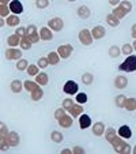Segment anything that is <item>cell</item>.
Masks as SVG:
<instances>
[{
	"mask_svg": "<svg viewBox=\"0 0 136 154\" xmlns=\"http://www.w3.org/2000/svg\"><path fill=\"white\" fill-rule=\"evenodd\" d=\"M119 70L124 71V72H133V71H136V56L135 55L127 56V59L119 66Z\"/></svg>",
	"mask_w": 136,
	"mask_h": 154,
	"instance_id": "obj_1",
	"label": "cell"
},
{
	"mask_svg": "<svg viewBox=\"0 0 136 154\" xmlns=\"http://www.w3.org/2000/svg\"><path fill=\"white\" fill-rule=\"evenodd\" d=\"M78 38H79L82 45H86V47L91 45V44H93V40H94L93 34H91V30H89V29H82L78 34Z\"/></svg>",
	"mask_w": 136,
	"mask_h": 154,
	"instance_id": "obj_2",
	"label": "cell"
},
{
	"mask_svg": "<svg viewBox=\"0 0 136 154\" xmlns=\"http://www.w3.org/2000/svg\"><path fill=\"white\" fill-rule=\"evenodd\" d=\"M63 91L68 96H74V94H78L79 91V85L75 81H67L63 86Z\"/></svg>",
	"mask_w": 136,
	"mask_h": 154,
	"instance_id": "obj_3",
	"label": "cell"
},
{
	"mask_svg": "<svg viewBox=\"0 0 136 154\" xmlns=\"http://www.w3.org/2000/svg\"><path fill=\"white\" fill-rule=\"evenodd\" d=\"M48 27L52 29L53 32H61L64 27V20L59 17H55V18H50L48 20Z\"/></svg>",
	"mask_w": 136,
	"mask_h": 154,
	"instance_id": "obj_4",
	"label": "cell"
},
{
	"mask_svg": "<svg viewBox=\"0 0 136 154\" xmlns=\"http://www.w3.org/2000/svg\"><path fill=\"white\" fill-rule=\"evenodd\" d=\"M6 59L7 60H20L22 59V49L18 48H7L6 49Z\"/></svg>",
	"mask_w": 136,
	"mask_h": 154,
	"instance_id": "obj_5",
	"label": "cell"
},
{
	"mask_svg": "<svg viewBox=\"0 0 136 154\" xmlns=\"http://www.w3.org/2000/svg\"><path fill=\"white\" fill-rule=\"evenodd\" d=\"M57 52L59 55H60L61 59H68L71 56V53L74 52V47L71 45V44H64V45H60V47L57 48Z\"/></svg>",
	"mask_w": 136,
	"mask_h": 154,
	"instance_id": "obj_6",
	"label": "cell"
},
{
	"mask_svg": "<svg viewBox=\"0 0 136 154\" xmlns=\"http://www.w3.org/2000/svg\"><path fill=\"white\" fill-rule=\"evenodd\" d=\"M110 145H112L113 150L116 151V153H122V150H124L127 142L124 140V138H121V137H119V135H117V137L112 140V143H110Z\"/></svg>",
	"mask_w": 136,
	"mask_h": 154,
	"instance_id": "obj_7",
	"label": "cell"
},
{
	"mask_svg": "<svg viewBox=\"0 0 136 154\" xmlns=\"http://www.w3.org/2000/svg\"><path fill=\"white\" fill-rule=\"evenodd\" d=\"M8 7H10V10H11L12 14H15V15H20L22 12L25 11L23 4L20 3L19 0H12L11 3L8 4Z\"/></svg>",
	"mask_w": 136,
	"mask_h": 154,
	"instance_id": "obj_8",
	"label": "cell"
},
{
	"mask_svg": "<svg viewBox=\"0 0 136 154\" xmlns=\"http://www.w3.org/2000/svg\"><path fill=\"white\" fill-rule=\"evenodd\" d=\"M91 34H93L94 40H101V38L105 37V34H106V30H105L104 26H101V25H97V26H94L93 29H91Z\"/></svg>",
	"mask_w": 136,
	"mask_h": 154,
	"instance_id": "obj_9",
	"label": "cell"
},
{
	"mask_svg": "<svg viewBox=\"0 0 136 154\" xmlns=\"http://www.w3.org/2000/svg\"><path fill=\"white\" fill-rule=\"evenodd\" d=\"M91 125H93V123H91V117L89 115L82 113L79 116V127H80V130H86V128L91 127Z\"/></svg>",
	"mask_w": 136,
	"mask_h": 154,
	"instance_id": "obj_10",
	"label": "cell"
},
{
	"mask_svg": "<svg viewBox=\"0 0 136 154\" xmlns=\"http://www.w3.org/2000/svg\"><path fill=\"white\" fill-rule=\"evenodd\" d=\"M91 130H93V134L95 137H102L105 135V124L102 122H95L93 125H91Z\"/></svg>",
	"mask_w": 136,
	"mask_h": 154,
	"instance_id": "obj_11",
	"label": "cell"
},
{
	"mask_svg": "<svg viewBox=\"0 0 136 154\" xmlns=\"http://www.w3.org/2000/svg\"><path fill=\"white\" fill-rule=\"evenodd\" d=\"M127 86H128V78H127V76L117 75L116 78H114V87H116V89L122 90V89H125Z\"/></svg>",
	"mask_w": 136,
	"mask_h": 154,
	"instance_id": "obj_12",
	"label": "cell"
},
{
	"mask_svg": "<svg viewBox=\"0 0 136 154\" xmlns=\"http://www.w3.org/2000/svg\"><path fill=\"white\" fill-rule=\"evenodd\" d=\"M52 32H53V30L49 29L48 26L41 27V30H40L41 40H42V41H50V40H53V33Z\"/></svg>",
	"mask_w": 136,
	"mask_h": 154,
	"instance_id": "obj_13",
	"label": "cell"
},
{
	"mask_svg": "<svg viewBox=\"0 0 136 154\" xmlns=\"http://www.w3.org/2000/svg\"><path fill=\"white\" fill-rule=\"evenodd\" d=\"M8 142H10V145H11V147H17V146H19V143H20L19 134H18V132H15V131H10Z\"/></svg>",
	"mask_w": 136,
	"mask_h": 154,
	"instance_id": "obj_14",
	"label": "cell"
},
{
	"mask_svg": "<svg viewBox=\"0 0 136 154\" xmlns=\"http://www.w3.org/2000/svg\"><path fill=\"white\" fill-rule=\"evenodd\" d=\"M57 122H59V125H60V127L70 128L74 123V117L71 116V115H65V116H63L60 120H57Z\"/></svg>",
	"mask_w": 136,
	"mask_h": 154,
	"instance_id": "obj_15",
	"label": "cell"
},
{
	"mask_svg": "<svg viewBox=\"0 0 136 154\" xmlns=\"http://www.w3.org/2000/svg\"><path fill=\"white\" fill-rule=\"evenodd\" d=\"M76 14H78V17L80 19H89L90 15H91V11H90V8L87 6H80L76 10Z\"/></svg>",
	"mask_w": 136,
	"mask_h": 154,
	"instance_id": "obj_16",
	"label": "cell"
},
{
	"mask_svg": "<svg viewBox=\"0 0 136 154\" xmlns=\"http://www.w3.org/2000/svg\"><path fill=\"white\" fill-rule=\"evenodd\" d=\"M117 134H119V137L124 138V139H129L132 137V130L128 125H121L119 128V131H117Z\"/></svg>",
	"mask_w": 136,
	"mask_h": 154,
	"instance_id": "obj_17",
	"label": "cell"
},
{
	"mask_svg": "<svg viewBox=\"0 0 136 154\" xmlns=\"http://www.w3.org/2000/svg\"><path fill=\"white\" fill-rule=\"evenodd\" d=\"M10 89H11V91L12 93H20V91L25 89V86H23V82H20L19 79H15V81H12L11 82V85H10Z\"/></svg>",
	"mask_w": 136,
	"mask_h": 154,
	"instance_id": "obj_18",
	"label": "cell"
},
{
	"mask_svg": "<svg viewBox=\"0 0 136 154\" xmlns=\"http://www.w3.org/2000/svg\"><path fill=\"white\" fill-rule=\"evenodd\" d=\"M68 112H70V115L74 117V119H78V117L83 113V106H82V104H78V102H76Z\"/></svg>",
	"mask_w": 136,
	"mask_h": 154,
	"instance_id": "obj_19",
	"label": "cell"
},
{
	"mask_svg": "<svg viewBox=\"0 0 136 154\" xmlns=\"http://www.w3.org/2000/svg\"><path fill=\"white\" fill-rule=\"evenodd\" d=\"M7 20V25H8L10 27H18L20 26V19H19V15H15V14H11L10 17L6 18Z\"/></svg>",
	"mask_w": 136,
	"mask_h": 154,
	"instance_id": "obj_20",
	"label": "cell"
},
{
	"mask_svg": "<svg viewBox=\"0 0 136 154\" xmlns=\"http://www.w3.org/2000/svg\"><path fill=\"white\" fill-rule=\"evenodd\" d=\"M48 61H49V64H52V66H56V64H59V61H60V55H59L57 51H52V52L48 53Z\"/></svg>",
	"mask_w": 136,
	"mask_h": 154,
	"instance_id": "obj_21",
	"label": "cell"
},
{
	"mask_svg": "<svg viewBox=\"0 0 136 154\" xmlns=\"http://www.w3.org/2000/svg\"><path fill=\"white\" fill-rule=\"evenodd\" d=\"M35 82H37L40 86H47V85L49 83V76H48L47 72H40L35 76Z\"/></svg>",
	"mask_w": 136,
	"mask_h": 154,
	"instance_id": "obj_22",
	"label": "cell"
},
{
	"mask_svg": "<svg viewBox=\"0 0 136 154\" xmlns=\"http://www.w3.org/2000/svg\"><path fill=\"white\" fill-rule=\"evenodd\" d=\"M7 44H8L11 48H17L18 45H20V37L14 33V34L8 35V38H7Z\"/></svg>",
	"mask_w": 136,
	"mask_h": 154,
	"instance_id": "obj_23",
	"label": "cell"
},
{
	"mask_svg": "<svg viewBox=\"0 0 136 154\" xmlns=\"http://www.w3.org/2000/svg\"><path fill=\"white\" fill-rule=\"evenodd\" d=\"M106 23L110 27H117L120 25V19L114 14H107L106 15Z\"/></svg>",
	"mask_w": 136,
	"mask_h": 154,
	"instance_id": "obj_24",
	"label": "cell"
},
{
	"mask_svg": "<svg viewBox=\"0 0 136 154\" xmlns=\"http://www.w3.org/2000/svg\"><path fill=\"white\" fill-rule=\"evenodd\" d=\"M32 45H33V42L30 41V38L27 37V35H25V37H22L20 38V49L22 51H29V49H32Z\"/></svg>",
	"mask_w": 136,
	"mask_h": 154,
	"instance_id": "obj_25",
	"label": "cell"
},
{
	"mask_svg": "<svg viewBox=\"0 0 136 154\" xmlns=\"http://www.w3.org/2000/svg\"><path fill=\"white\" fill-rule=\"evenodd\" d=\"M124 108L127 109L128 112H132V111H136V98H128L125 100V104H124Z\"/></svg>",
	"mask_w": 136,
	"mask_h": 154,
	"instance_id": "obj_26",
	"label": "cell"
},
{
	"mask_svg": "<svg viewBox=\"0 0 136 154\" xmlns=\"http://www.w3.org/2000/svg\"><path fill=\"white\" fill-rule=\"evenodd\" d=\"M23 86H25V90H27L29 93H32V91H34L35 89L40 87V85H38L35 81H25Z\"/></svg>",
	"mask_w": 136,
	"mask_h": 154,
	"instance_id": "obj_27",
	"label": "cell"
},
{
	"mask_svg": "<svg viewBox=\"0 0 136 154\" xmlns=\"http://www.w3.org/2000/svg\"><path fill=\"white\" fill-rule=\"evenodd\" d=\"M112 14H114L117 18H119V19H122V18H125L128 15V12L125 11V10L122 8L121 6H117V7H113Z\"/></svg>",
	"mask_w": 136,
	"mask_h": 154,
	"instance_id": "obj_28",
	"label": "cell"
},
{
	"mask_svg": "<svg viewBox=\"0 0 136 154\" xmlns=\"http://www.w3.org/2000/svg\"><path fill=\"white\" fill-rule=\"evenodd\" d=\"M117 135H119L117 134V131L114 130V128H112V127L107 128V130L105 131V138H106V142H109V143H112V140L114 139Z\"/></svg>",
	"mask_w": 136,
	"mask_h": 154,
	"instance_id": "obj_29",
	"label": "cell"
},
{
	"mask_svg": "<svg viewBox=\"0 0 136 154\" xmlns=\"http://www.w3.org/2000/svg\"><path fill=\"white\" fill-rule=\"evenodd\" d=\"M42 86H40L38 89H35L34 91H32L30 93V96H32V100L33 101H40V100H42V97H44V90L41 89Z\"/></svg>",
	"mask_w": 136,
	"mask_h": 154,
	"instance_id": "obj_30",
	"label": "cell"
},
{
	"mask_svg": "<svg viewBox=\"0 0 136 154\" xmlns=\"http://www.w3.org/2000/svg\"><path fill=\"white\" fill-rule=\"evenodd\" d=\"M82 82H83V85H86V86H90V85L94 82V75L91 72H84L83 75H82Z\"/></svg>",
	"mask_w": 136,
	"mask_h": 154,
	"instance_id": "obj_31",
	"label": "cell"
},
{
	"mask_svg": "<svg viewBox=\"0 0 136 154\" xmlns=\"http://www.w3.org/2000/svg\"><path fill=\"white\" fill-rule=\"evenodd\" d=\"M26 71L29 74V76H37L40 74V67H38V64H30Z\"/></svg>",
	"mask_w": 136,
	"mask_h": 154,
	"instance_id": "obj_32",
	"label": "cell"
},
{
	"mask_svg": "<svg viewBox=\"0 0 136 154\" xmlns=\"http://www.w3.org/2000/svg\"><path fill=\"white\" fill-rule=\"evenodd\" d=\"M50 139H52V142H55V143H61L64 140V137L61 132H59V131H52Z\"/></svg>",
	"mask_w": 136,
	"mask_h": 154,
	"instance_id": "obj_33",
	"label": "cell"
},
{
	"mask_svg": "<svg viewBox=\"0 0 136 154\" xmlns=\"http://www.w3.org/2000/svg\"><path fill=\"white\" fill-rule=\"evenodd\" d=\"M10 147H11V145L8 142V137H0V150L7 151Z\"/></svg>",
	"mask_w": 136,
	"mask_h": 154,
	"instance_id": "obj_34",
	"label": "cell"
},
{
	"mask_svg": "<svg viewBox=\"0 0 136 154\" xmlns=\"http://www.w3.org/2000/svg\"><path fill=\"white\" fill-rule=\"evenodd\" d=\"M17 70L18 71H26L27 67H29V61L26 60V59H20V60L17 61Z\"/></svg>",
	"mask_w": 136,
	"mask_h": 154,
	"instance_id": "obj_35",
	"label": "cell"
},
{
	"mask_svg": "<svg viewBox=\"0 0 136 154\" xmlns=\"http://www.w3.org/2000/svg\"><path fill=\"white\" fill-rule=\"evenodd\" d=\"M133 52H135V49H133L132 44H124V45L121 47V53H122V55L129 56V55H132Z\"/></svg>",
	"mask_w": 136,
	"mask_h": 154,
	"instance_id": "obj_36",
	"label": "cell"
},
{
	"mask_svg": "<svg viewBox=\"0 0 136 154\" xmlns=\"http://www.w3.org/2000/svg\"><path fill=\"white\" fill-rule=\"evenodd\" d=\"M120 55H121V49H120L117 45H112V47L109 48V56L110 57L116 59V57H119Z\"/></svg>",
	"mask_w": 136,
	"mask_h": 154,
	"instance_id": "obj_37",
	"label": "cell"
},
{
	"mask_svg": "<svg viewBox=\"0 0 136 154\" xmlns=\"http://www.w3.org/2000/svg\"><path fill=\"white\" fill-rule=\"evenodd\" d=\"M10 12H11V10H10L8 4H0V15H2V18H7L10 17Z\"/></svg>",
	"mask_w": 136,
	"mask_h": 154,
	"instance_id": "obj_38",
	"label": "cell"
},
{
	"mask_svg": "<svg viewBox=\"0 0 136 154\" xmlns=\"http://www.w3.org/2000/svg\"><path fill=\"white\" fill-rule=\"evenodd\" d=\"M125 100H127V97H125L124 94H119V96H117L116 98H114V102H116L117 108H124Z\"/></svg>",
	"mask_w": 136,
	"mask_h": 154,
	"instance_id": "obj_39",
	"label": "cell"
},
{
	"mask_svg": "<svg viewBox=\"0 0 136 154\" xmlns=\"http://www.w3.org/2000/svg\"><path fill=\"white\" fill-rule=\"evenodd\" d=\"M74 105H75V102H74L72 98H64V100H63V108L65 109L67 112L70 111V109L74 106Z\"/></svg>",
	"mask_w": 136,
	"mask_h": 154,
	"instance_id": "obj_40",
	"label": "cell"
},
{
	"mask_svg": "<svg viewBox=\"0 0 136 154\" xmlns=\"http://www.w3.org/2000/svg\"><path fill=\"white\" fill-rule=\"evenodd\" d=\"M120 6L122 7V8L125 10V11L129 14L131 11H132V8H133V6H132V3H131L129 0H122V2H120Z\"/></svg>",
	"mask_w": 136,
	"mask_h": 154,
	"instance_id": "obj_41",
	"label": "cell"
},
{
	"mask_svg": "<svg viewBox=\"0 0 136 154\" xmlns=\"http://www.w3.org/2000/svg\"><path fill=\"white\" fill-rule=\"evenodd\" d=\"M49 3H50V0H35V7L40 10H44L49 6Z\"/></svg>",
	"mask_w": 136,
	"mask_h": 154,
	"instance_id": "obj_42",
	"label": "cell"
},
{
	"mask_svg": "<svg viewBox=\"0 0 136 154\" xmlns=\"http://www.w3.org/2000/svg\"><path fill=\"white\" fill-rule=\"evenodd\" d=\"M75 101L78 102V104H86L87 102V94L86 93H78L76 94V98H75Z\"/></svg>",
	"mask_w": 136,
	"mask_h": 154,
	"instance_id": "obj_43",
	"label": "cell"
},
{
	"mask_svg": "<svg viewBox=\"0 0 136 154\" xmlns=\"http://www.w3.org/2000/svg\"><path fill=\"white\" fill-rule=\"evenodd\" d=\"M65 115H67V111L64 109L63 106H61V108H57V109L55 111V119H56V120H60L61 117L65 116Z\"/></svg>",
	"mask_w": 136,
	"mask_h": 154,
	"instance_id": "obj_44",
	"label": "cell"
},
{
	"mask_svg": "<svg viewBox=\"0 0 136 154\" xmlns=\"http://www.w3.org/2000/svg\"><path fill=\"white\" fill-rule=\"evenodd\" d=\"M27 37L30 38V41H32L33 44H37L38 41L41 40V37H40V32H34V33H30V34H26Z\"/></svg>",
	"mask_w": 136,
	"mask_h": 154,
	"instance_id": "obj_45",
	"label": "cell"
},
{
	"mask_svg": "<svg viewBox=\"0 0 136 154\" xmlns=\"http://www.w3.org/2000/svg\"><path fill=\"white\" fill-rule=\"evenodd\" d=\"M37 64H38V67L40 68H47L48 66H50L49 64V61H48V57H40L38 59V61H37Z\"/></svg>",
	"mask_w": 136,
	"mask_h": 154,
	"instance_id": "obj_46",
	"label": "cell"
},
{
	"mask_svg": "<svg viewBox=\"0 0 136 154\" xmlns=\"http://www.w3.org/2000/svg\"><path fill=\"white\" fill-rule=\"evenodd\" d=\"M15 34H17V35H19L20 38H22V37H25V35L27 34V30H26V27H23V26H18L17 29H15Z\"/></svg>",
	"mask_w": 136,
	"mask_h": 154,
	"instance_id": "obj_47",
	"label": "cell"
},
{
	"mask_svg": "<svg viewBox=\"0 0 136 154\" xmlns=\"http://www.w3.org/2000/svg\"><path fill=\"white\" fill-rule=\"evenodd\" d=\"M8 134H10V131L7 128V125L4 123H2L0 124V137H8Z\"/></svg>",
	"mask_w": 136,
	"mask_h": 154,
	"instance_id": "obj_48",
	"label": "cell"
},
{
	"mask_svg": "<svg viewBox=\"0 0 136 154\" xmlns=\"http://www.w3.org/2000/svg\"><path fill=\"white\" fill-rule=\"evenodd\" d=\"M72 153H74V154H84L86 151H84V149L80 147V146H74Z\"/></svg>",
	"mask_w": 136,
	"mask_h": 154,
	"instance_id": "obj_49",
	"label": "cell"
},
{
	"mask_svg": "<svg viewBox=\"0 0 136 154\" xmlns=\"http://www.w3.org/2000/svg\"><path fill=\"white\" fill-rule=\"evenodd\" d=\"M26 30H27V34L34 33V32H37V26H35V25H29V26L26 27Z\"/></svg>",
	"mask_w": 136,
	"mask_h": 154,
	"instance_id": "obj_50",
	"label": "cell"
},
{
	"mask_svg": "<svg viewBox=\"0 0 136 154\" xmlns=\"http://www.w3.org/2000/svg\"><path fill=\"white\" fill-rule=\"evenodd\" d=\"M131 151H132V147L129 146V143H127L125 145V147H124V150H122V153L121 154H129Z\"/></svg>",
	"mask_w": 136,
	"mask_h": 154,
	"instance_id": "obj_51",
	"label": "cell"
},
{
	"mask_svg": "<svg viewBox=\"0 0 136 154\" xmlns=\"http://www.w3.org/2000/svg\"><path fill=\"white\" fill-rule=\"evenodd\" d=\"M120 2L121 0H109V4H112L113 7H117V6H120Z\"/></svg>",
	"mask_w": 136,
	"mask_h": 154,
	"instance_id": "obj_52",
	"label": "cell"
},
{
	"mask_svg": "<svg viewBox=\"0 0 136 154\" xmlns=\"http://www.w3.org/2000/svg\"><path fill=\"white\" fill-rule=\"evenodd\" d=\"M61 154H74V153H72V149H63Z\"/></svg>",
	"mask_w": 136,
	"mask_h": 154,
	"instance_id": "obj_53",
	"label": "cell"
},
{
	"mask_svg": "<svg viewBox=\"0 0 136 154\" xmlns=\"http://www.w3.org/2000/svg\"><path fill=\"white\" fill-rule=\"evenodd\" d=\"M12 0H0V4H10Z\"/></svg>",
	"mask_w": 136,
	"mask_h": 154,
	"instance_id": "obj_54",
	"label": "cell"
},
{
	"mask_svg": "<svg viewBox=\"0 0 136 154\" xmlns=\"http://www.w3.org/2000/svg\"><path fill=\"white\" fill-rule=\"evenodd\" d=\"M132 32H135V33H136V23H133V25H132V27H131V33H132Z\"/></svg>",
	"mask_w": 136,
	"mask_h": 154,
	"instance_id": "obj_55",
	"label": "cell"
},
{
	"mask_svg": "<svg viewBox=\"0 0 136 154\" xmlns=\"http://www.w3.org/2000/svg\"><path fill=\"white\" fill-rule=\"evenodd\" d=\"M131 35H132V37H133V40H136V33H135V32H132V33H131Z\"/></svg>",
	"mask_w": 136,
	"mask_h": 154,
	"instance_id": "obj_56",
	"label": "cell"
},
{
	"mask_svg": "<svg viewBox=\"0 0 136 154\" xmlns=\"http://www.w3.org/2000/svg\"><path fill=\"white\" fill-rule=\"evenodd\" d=\"M132 45H133V49H135V52H136V40L133 41V44H132Z\"/></svg>",
	"mask_w": 136,
	"mask_h": 154,
	"instance_id": "obj_57",
	"label": "cell"
},
{
	"mask_svg": "<svg viewBox=\"0 0 136 154\" xmlns=\"http://www.w3.org/2000/svg\"><path fill=\"white\" fill-rule=\"evenodd\" d=\"M132 153H133V154H136V146H135V147L132 149Z\"/></svg>",
	"mask_w": 136,
	"mask_h": 154,
	"instance_id": "obj_58",
	"label": "cell"
},
{
	"mask_svg": "<svg viewBox=\"0 0 136 154\" xmlns=\"http://www.w3.org/2000/svg\"><path fill=\"white\" fill-rule=\"evenodd\" d=\"M68 2H76V0H68Z\"/></svg>",
	"mask_w": 136,
	"mask_h": 154,
	"instance_id": "obj_59",
	"label": "cell"
},
{
	"mask_svg": "<svg viewBox=\"0 0 136 154\" xmlns=\"http://www.w3.org/2000/svg\"><path fill=\"white\" fill-rule=\"evenodd\" d=\"M52 2H53V0H52Z\"/></svg>",
	"mask_w": 136,
	"mask_h": 154,
	"instance_id": "obj_60",
	"label": "cell"
}]
</instances>
